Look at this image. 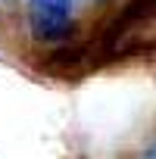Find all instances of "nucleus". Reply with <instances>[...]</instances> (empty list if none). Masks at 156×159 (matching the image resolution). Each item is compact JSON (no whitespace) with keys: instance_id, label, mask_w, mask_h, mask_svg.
Masks as SVG:
<instances>
[{"instance_id":"obj_1","label":"nucleus","mask_w":156,"mask_h":159,"mask_svg":"<svg viewBox=\"0 0 156 159\" xmlns=\"http://www.w3.org/2000/svg\"><path fill=\"white\" fill-rule=\"evenodd\" d=\"M28 28L34 41H62L72 34V0H28Z\"/></svg>"},{"instance_id":"obj_2","label":"nucleus","mask_w":156,"mask_h":159,"mask_svg":"<svg viewBox=\"0 0 156 159\" xmlns=\"http://www.w3.org/2000/svg\"><path fill=\"white\" fill-rule=\"evenodd\" d=\"M140 159H156V140H153L150 147H144V153H140Z\"/></svg>"}]
</instances>
